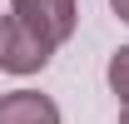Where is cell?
<instances>
[{
	"instance_id": "6da1fadb",
	"label": "cell",
	"mask_w": 129,
	"mask_h": 124,
	"mask_svg": "<svg viewBox=\"0 0 129 124\" xmlns=\"http://www.w3.org/2000/svg\"><path fill=\"white\" fill-rule=\"evenodd\" d=\"M55 55L45 35H35L30 25L20 15H5L0 20V70H10V75H40Z\"/></svg>"
},
{
	"instance_id": "7a4b0ae2",
	"label": "cell",
	"mask_w": 129,
	"mask_h": 124,
	"mask_svg": "<svg viewBox=\"0 0 129 124\" xmlns=\"http://www.w3.org/2000/svg\"><path fill=\"white\" fill-rule=\"evenodd\" d=\"M10 15H20L35 35H45L60 50L80 25V0H10Z\"/></svg>"
},
{
	"instance_id": "3957f363",
	"label": "cell",
	"mask_w": 129,
	"mask_h": 124,
	"mask_svg": "<svg viewBox=\"0 0 129 124\" xmlns=\"http://www.w3.org/2000/svg\"><path fill=\"white\" fill-rule=\"evenodd\" d=\"M0 124H60V104L40 89H10L0 94Z\"/></svg>"
},
{
	"instance_id": "277c9868",
	"label": "cell",
	"mask_w": 129,
	"mask_h": 124,
	"mask_svg": "<svg viewBox=\"0 0 129 124\" xmlns=\"http://www.w3.org/2000/svg\"><path fill=\"white\" fill-rule=\"evenodd\" d=\"M104 75H109V89L129 104V45H119V50L109 55V70H104Z\"/></svg>"
},
{
	"instance_id": "5b68a950",
	"label": "cell",
	"mask_w": 129,
	"mask_h": 124,
	"mask_svg": "<svg viewBox=\"0 0 129 124\" xmlns=\"http://www.w3.org/2000/svg\"><path fill=\"white\" fill-rule=\"evenodd\" d=\"M109 5H114V15H119V20L129 25V0H109Z\"/></svg>"
},
{
	"instance_id": "8992f818",
	"label": "cell",
	"mask_w": 129,
	"mask_h": 124,
	"mask_svg": "<svg viewBox=\"0 0 129 124\" xmlns=\"http://www.w3.org/2000/svg\"><path fill=\"white\" fill-rule=\"evenodd\" d=\"M119 124H129V104H124V114H119Z\"/></svg>"
}]
</instances>
